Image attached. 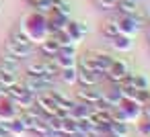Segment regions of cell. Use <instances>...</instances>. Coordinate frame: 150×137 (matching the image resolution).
<instances>
[{
	"instance_id": "31",
	"label": "cell",
	"mask_w": 150,
	"mask_h": 137,
	"mask_svg": "<svg viewBox=\"0 0 150 137\" xmlns=\"http://www.w3.org/2000/svg\"><path fill=\"white\" fill-rule=\"evenodd\" d=\"M142 117H144V119H150V102L142 106Z\"/></svg>"
},
{
	"instance_id": "22",
	"label": "cell",
	"mask_w": 150,
	"mask_h": 137,
	"mask_svg": "<svg viewBox=\"0 0 150 137\" xmlns=\"http://www.w3.org/2000/svg\"><path fill=\"white\" fill-rule=\"evenodd\" d=\"M45 72V59H35L25 68V76H33V78H41Z\"/></svg>"
},
{
	"instance_id": "6",
	"label": "cell",
	"mask_w": 150,
	"mask_h": 137,
	"mask_svg": "<svg viewBox=\"0 0 150 137\" xmlns=\"http://www.w3.org/2000/svg\"><path fill=\"white\" fill-rule=\"evenodd\" d=\"M4 51L11 53L17 59H27V57H31L35 53V45H23V43H15V41L6 39L4 41Z\"/></svg>"
},
{
	"instance_id": "8",
	"label": "cell",
	"mask_w": 150,
	"mask_h": 137,
	"mask_svg": "<svg viewBox=\"0 0 150 137\" xmlns=\"http://www.w3.org/2000/svg\"><path fill=\"white\" fill-rule=\"evenodd\" d=\"M119 108L123 110V115H125L127 121H136V119L142 117V104L136 98H123L119 102Z\"/></svg>"
},
{
	"instance_id": "15",
	"label": "cell",
	"mask_w": 150,
	"mask_h": 137,
	"mask_svg": "<svg viewBox=\"0 0 150 137\" xmlns=\"http://www.w3.org/2000/svg\"><path fill=\"white\" fill-rule=\"evenodd\" d=\"M37 47H39V53H41L43 57H56L58 51H60V43H58L52 35H47Z\"/></svg>"
},
{
	"instance_id": "5",
	"label": "cell",
	"mask_w": 150,
	"mask_h": 137,
	"mask_svg": "<svg viewBox=\"0 0 150 137\" xmlns=\"http://www.w3.org/2000/svg\"><path fill=\"white\" fill-rule=\"evenodd\" d=\"M101 98H103V90L99 86H78L74 94V100L88 102V104H97Z\"/></svg>"
},
{
	"instance_id": "35",
	"label": "cell",
	"mask_w": 150,
	"mask_h": 137,
	"mask_svg": "<svg viewBox=\"0 0 150 137\" xmlns=\"http://www.w3.org/2000/svg\"><path fill=\"white\" fill-rule=\"evenodd\" d=\"M54 2H58V0H54Z\"/></svg>"
},
{
	"instance_id": "27",
	"label": "cell",
	"mask_w": 150,
	"mask_h": 137,
	"mask_svg": "<svg viewBox=\"0 0 150 137\" xmlns=\"http://www.w3.org/2000/svg\"><path fill=\"white\" fill-rule=\"evenodd\" d=\"M35 8V13H39V15H50L52 13V8H54V0H39V2L33 6Z\"/></svg>"
},
{
	"instance_id": "19",
	"label": "cell",
	"mask_w": 150,
	"mask_h": 137,
	"mask_svg": "<svg viewBox=\"0 0 150 137\" xmlns=\"http://www.w3.org/2000/svg\"><path fill=\"white\" fill-rule=\"evenodd\" d=\"M109 133H113V135H117V137H127V135L132 133V123H129V121H111Z\"/></svg>"
},
{
	"instance_id": "2",
	"label": "cell",
	"mask_w": 150,
	"mask_h": 137,
	"mask_svg": "<svg viewBox=\"0 0 150 137\" xmlns=\"http://www.w3.org/2000/svg\"><path fill=\"white\" fill-rule=\"evenodd\" d=\"M82 57L88 62V66H91L97 74H101V76L105 78V74L109 72V68H111L115 55H111L109 51H103V49H88V51L82 53Z\"/></svg>"
},
{
	"instance_id": "14",
	"label": "cell",
	"mask_w": 150,
	"mask_h": 137,
	"mask_svg": "<svg viewBox=\"0 0 150 137\" xmlns=\"http://www.w3.org/2000/svg\"><path fill=\"white\" fill-rule=\"evenodd\" d=\"M99 31H101V35H103L107 41H109V39H113L115 35H119V23H117V15H113V17L105 19V21L101 23Z\"/></svg>"
},
{
	"instance_id": "3",
	"label": "cell",
	"mask_w": 150,
	"mask_h": 137,
	"mask_svg": "<svg viewBox=\"0 0 150 137\" xmlns=\"http://www.w3.org/2000/svg\"><path fill=\"white\" fill-rule=\"evenodd\" d=\"M117 23H119V33L129 35V37H136L144 29V13L138 10L134 15H117Z\"/></svg>"
},
{
	"instance_id": "16",
	"label": "cell",
	"mask_w": 150,
	"mask_h": 137,
	"mask_svg": "<svg viewBox=\"0 0 150 137\" xmlns=\"http://www.w3.org/2000/svg\"><path fill=\"white\" fill-rule=\"evenodd\" d=\"M19 70H21V59L13 57L6 51L0 53V72H15V74H19Z\"/></svg>"
},
{
	"instance_id": "12",
	"label": "cell",
	"mask_w": 150,
	"mask_h": 137,
	"mask_svg": "<svg viewBox=\"0 0 150 137\" xmlns=\"http://www.w3.org/2000/svg\"><path fill=\"white\" fill-rule=\"evenodd\" d=\"M19 115V106L13 98L8 96H0V119H4V121H11Z\"/></svg>"
},
{
	"instance_id": "26",
	"label": "cell",
	"mask_w": 150,
	"mask_h": 137,
	"mask_svg": "<svg viewBox=\"0 0 150 137\" xmlns=\"http://www.w3.org/2000/svg\"><path fill=\"white\" fill-rule=\"evenodd\" d=\"M134 86H136L138 90L150 88V80H148V76L142 74V72H134Z\"/></svg>"
},
{
	"instance_id": "23",
	"label": "cell",
	"mask_w": 150,
	"mask_h": 137,
	"mask_svg": "<svg viewBox=\"0 0 150 137\" xmlns=\"http://www.w3.org/2000/svg\"><path fill=\"white\" fill-rule=\"evenodd\" d=\"M25 133H29V131H27V127H25V123H23V119H21L19 115L8 121V135L21 137V135H25Z\"/></svg>"
},
{
	"instance_id": "10",
	"label": "cell",
	"mask_w": 150,
	"mask_h": 137,
	"mask_svg": "<svg viewBox=\"0 0 150 137\" xmlns=\"http://www.w3.org/2000/svg\"><path fill=\"white\" fill-rule=\"evenodd\" d=\"M21 84L25 86V90L27 92H31V94H43V92H47L52 86H47L41 78H33V76H23V80H21Z\"/></svg>"
},
{
	"instance_id": "24",
	"label": "cell",
	"mask_w": 150,
	"mask_h": 137,
	"mask_svg": "<svg viewBox=\"0 0 150 137\" xmlns=\"http://www.w3.org/2000/svg\"><path fill=\"white\" fill-rule=\"evenodd\" d=\"M19 82V74H15V72H0V88H11L13 84H17Z\"/></svg>"
},
{
	"instance_id": "13",
	"label": "cell",
	"mask_w": 150,
	"mask_h": 137,
	"mask_svg": "<svg viewBox=\"0 0 150 137\" xmlns=\"http://www.w3.org/2000/svg\"><path fill=\"white\" fill-rule=\"evenodd\" d=\"M109 45H111L115 51H119V53H127V51L134 49V37L119 33V35H115L113 39H109Z\"/></svg>"
},
{
	"instance_id": "30",
	"label": "cell",
	"mask_w": 150,
	"mask_h": 137,
	"mask_svg": "<svg viewBox=\"0 0 150 137\" xmlns=\"http://www.w3.org/2000/svg\"><path fill=\"white\" fill-rule=\"evenodd\" d=\"M39 137H64V135H62L60 131H54V129H47V131H45L43 135H39Z\"/></svg>"
},
{
	"instance_id": "33",
	"label": "cell",
	"mask_w": 150,
	"mask_h": 137,
	"mask_svg": "<svg viewBox=\"0 0 150 137\" xmlns=\"http://www.w3.org/2000/svg\"><path fill=\"white\" fill-rule=\"evenodd\" d=\"M146 43H148V51H150V41H146Z\"/></svg>"
},
{
	"instance_id": "1",
	"label": "cell",
	"mask_w": 150,
	"mask_h": 137,
	"mask_svg": "<svg viewBox=\"0 0 150 137\" xmlns=\"http://www.w3.org/2000/svg\"><path fill=\"white\" fill-rule=\"evenodd\" d=\"M21 27L25 29V33L29 35V39L35 43V45H39L47 35H50V31H47V19H45V15H39V13H31V15H27V17H23V21H21Z\"/></svg>"
},
{
	"instance_id": "32",
	"label": "cell",
	"mask_w": 150,
	"mask_h": 137,
	"mask_svg": "<svg viewBox=\"0 0 150 137\" xmlns=\"http://www.w3.org/2000/svg\"><path fill=\"white\" fill-rule=\"evenodd\" d=\"M27 2H29V4H31V6H35V4H37V2H39V0H27Z\"/></svg>"
},
{
	"instance_id": "34",
	"label": "cell",
	"mask_w": 150,
	"mask_h": 137,
	"mask_svg": "<svg viewBox=\"0 0 150 137\" xmlns=\"http://www.w3.org/2000/svg\"><path fill=\"white\" fill-rule=\"evenodd\" d=\"M0 137H6V135H0Z\"/></svg>"
},
{
	"instance_id": "4",
	"label": "cell",
	"mask_w": 150,
	"mask_h": 137,
	"mask_svg": "<svg viewBox=\"0 0 150 137\" xmlns=\"http://www.w3.org/2000/svg\"><path fill=\"white\" fill-rule=\"evenodd\" d=\"M129 62L123 59V57H113V64L109 68V72L105 74V82L109 84H121L123 82V76L129 72Z\"/></svg>"
},
{
	"instance_id": "17",
	"label": "cell",
	"mask_w": 150,
	"mask_h": 137,
	"mask_svg": "<svg viewBox=\"0 0 150 137\" xmlns=\"http://www.w3.org/2000/svg\"><path fill=\"white\" fill-rule=\"evenodd\" d=\"M93 113H95V104H88V102H74V106H72V117L74 119H88V117H93Z\"/></svg>"
},
{
	"instance_id": "7",
	"label": "cell",
	"mask_w": 150,
	"mask_h": 137,
	"mask_svg": "<svg viewBox=\"0 0 150 137\" xmlns=\"http://www.w3.org/2000/svg\"><path fill=\"white\" fill-rule=\"evenodd\" d=\"M105 78L101 74H97L95 70H84L78 68V76H76V86H99Z\"/></svg>"
},
{
	"instance_id": "28",
	"label": "cell",
	"mask_w": 150,
	"mask_h": 137,
	"mask_svg": "<svg viewBox=\"0 0 150 137\" xmlns=\"http://www.w3.org/2000/svg\"><path fill=\"white\" fill-rule=\"evenodd\" d=\"M136 131H138L140 137H150V119H144L142 117V121L136 125Z\"/></svg>"
},
{
	"instance_id": "25",
	"label": "cell",
	"mask_w": 150,
	"mask_h": 137,
	"mask_svg": "<svg viewBox=\"0 0 150 137\" xmlns=\"http://www.w3.org/2000/svg\"><path fill=\"white\" fill-rule=\"evenodd\" d=\"M115 4H117V0H93V6L103 13H113Z\"/></svg>"
},
{
	"instance_id": "21",
	"label": "cell",
	"mask_w": 150,
	"mask_h": 137,
	"mask_svg": "<svg viewBox=\"0 0 150 137\" xmlns=\"http://www.w3.org/2000/svg\"><path fill=\"white\" fill-rule=\"evenodd\" d=\"M76 76H78V68L70 66V68H62L58 72V80H62L68 86H76Z\"/></svg>"
},
{
	"instance_id": "18",
	"label": "cell",
	"mask_w": 150,
	"mask_h": 137,
	"mask_svg": "<svg viewBox=\"0 0 150 137\" xmlns=\"http://www.w3.org/2000/svg\"><path fill=\"white\" fill-rule=\"evenodd\" d=\"M138 10H140L138 0H117V4L113 8V13H117V15H134Z\"/></svg>"
},
{
	"instance_id": "11",
	"label": "cell",
	"mask_w": 150,
	"mask_h": 137,
	"mask_svg": "<svg viewBox=\"0 0 150 137\" xmlns=\"http://www.w3.org/2000/svg\"><path fill=\"white\" fill-rule=\"evenodd\" d=\"M66 31L70 33V37L74 39V43L78 45L86 35H88V27H86V23H82V21H68V25H66Z\"/></svg>"
},
{
	"instance_id": "9",
	"label": "cell",
	"mask_w": 150,
	"mask_h": 137,
	"mask_svg": "<svg viewBox=\"0 0 150 137\" xmlns=\"http://www.w3.org/2000/svg\"><path fill=\"white\" fill-rule=\"evenodd\" d=\"M45 19H47V31H50V35H52V33H56V31L66 29V25H68V21H70V17H66V15L58 13L56 8H52V13H50Z\"/></svg>"
},
{
	"instance_id": "20",
	"label": "cell",
	"mask_w": 150,
	"mask_h": 137,
	"mask_svg": "<svg viewBox=\"0 0 150 137\" xmlns=\"http://www.w3.org/2000/svg\"><path fill=\"white\" fill-rule=\"evenodd\" d=\"M8 39H11V41H15V43H23V45H35V43L29 39V35L25 33V29L21 27V23H19L17 27H13V29H11Z\"/></svg>"
},
{
	"instance_id": "29",
	"label": "cell",
	"mask_w": 150,
	"mask_h": 137,
	"mask_svg": "<svg viewBox=\"0 0 150 137\" xmlns=\"http://www.w3.org/2000/svg\"><path fill=\"white\" fill-rule=\"evenodd\" d=\"M54 8L58 13L66 15V17H70V13H72V4L68 2V0H58V2H54Z\"/></svg>"
}]
</instances>
